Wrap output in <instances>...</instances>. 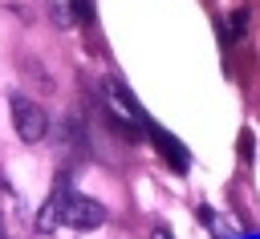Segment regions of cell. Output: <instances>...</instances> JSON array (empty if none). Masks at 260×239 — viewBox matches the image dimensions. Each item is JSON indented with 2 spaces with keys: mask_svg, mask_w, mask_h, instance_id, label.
Masks as SVG:
<instances>
[{
  "mask_svg": "<svg viewBox=\"0 0 260 239\" xmlns=\"http://www.w3.org/2000/svg\"><path fill=\"white\" fill-rule=\"evenodd\" d=\"M73 227V231H93V227H102L106 223V207L98 203V198H89V194H73V190H57L49 203H45V211H41V219H37V227L41 231H49V227Z\"/></svg>",
  "mask_w": 260,
  "mask_h": 239,
  "instance_id": "1",
  "label": "cell"
},
{
  "mask_svg": "<svg viewBox=\"0 0 260 239\" xmlns=\"http://www.w3.org/2000/svg\"><path fill=\"white\" fill-rule=\"evenodd\" d=\"M146 134L154 138V150H158V154H162V158L171 162V170H187V166H191L187 150H183V146H179V142H175V138H171L167 130H158V126L150 122V126H146Z\"/></svg>",
  "mask_w": 260,
  "mask_h": 239,
  "instance_id": "4",
  "label": "cell"
},
{
  "mask_svg": "<svg viewBox=\"0 0 260 239\" xmlns=\"http://www.w3.org/2000/svg\"><path fill=\"white\" fill-rule=\"evenodd\" d=\"M49 8H53V20H57L61 28H69V24H77V20H81L85 0H49Z\"/></svg>",
  "mask_w": 260,
  "mask_h": 239,
  "instance_id": "5",
  "label": "cell"
},
{
  "mask_svg": "<svg viewBox=\"0 0 260 239\" xmlns=\"http://www.w3.org/2000/svg\"><path fill=\"white\" fill-rule=\"evenodd\" d=\"M12 126H16V134H20V142H41L45 138V130H49V117H45V109L37 105V101H28V97H12Z\"/></svg>",
  "mask_w": 260,
  "mask_h": 239,
  "instance_id": "2",
  "label": "cell"
},
{
  "mask_svg": "<svg viewBox=\"0 0 260 239\" xmlns=\"http://www.w3.org/2000/svg\"><path fill=\"white\" fill-rule=\"evenodd\" d=\"M106 101H110V113H114V117H118L126 130H130V126H142V130L150 126V122H146V113L138 109L134 93H130V89H126L118 77H110V81H106Z\"/></svg>",
  "mask_w": 260,
  "mask_h": 239,
  "instance_id": "3",
  "label": "cell"
},
{
  "mask_svg": "<svg viewBox=\"0 0 260 239\" xmlns=\"http://www.w3.org/2000/svg\"><path fill=\"white\" fill-rule=\"evenodd\" d=\"M240 154H244V158H252V134H248V130L240 134Z\"/></svg>",
  "mask_w": 260,
  "mask_h": 239,
  "instance_id": "6",
  "label": "cell"
},
{
  "mask_svg": "<svg viewBox=\"0 0 260 239\" xmlns=\"http://www.w3.org/2000/svg\"><path fill=\"white\" fill-rule=\"evenodd\" d=\"M154 239H171V231H167V227H158V231H154Z\"/></svg>",
  "mask_w": 260,
  "mask_h": 239,
  "instance_id": "7",
  "label": "cell"
}]
</instances>
